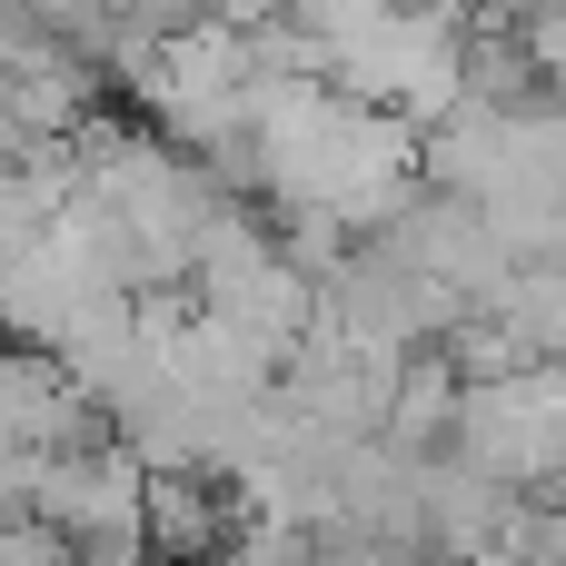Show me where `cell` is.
I'll list each match as a JSON object with an SVG mask.
<instances>
[{
	"instance_id": "3",
	"label": "cell",
	"mask_w": 566,
	"mask_h": 566,
	"mask_svg": "<svg viewBox=\"0 0 566 566\" xmlns=\"http://www.w3.org/2000/svg\"><path fill=\"white\" fill-rule=\"evenodd\" d=\"M527 566H566V497L537 507V547H527Z\"/></svg>"
},
{
	"instance_id": "1",
	"label": "cell",
	"mask_w": 566,
	"mask_h": 566,
	"mask_svg": "<svg viewBox=\"0 0 566 566\" xmlns=\"http://www.w3.org/2000/svg\"><path fill=\"white\" fill-rule=\"evenodd\" d=\"M468 468L507 478V488H557L566 468V358H527L507 378H468L458 388V438H448Z\"/></svg>"
},
{
	"instance_id": "4",
	"label": "cell",
	"mask_w": 566,
	"mask_h": 566,
	"mask_svg": "<svg viewBox=\"0 0 566 566\" xmlns=\"http://www.w3.org/2000/svg\"><path fill=\"white\" fill-rule=\"evenodd\" d=\"M537 10H566V0H478V20H497V30H517V20H537Z\"/></svg>"
},
{
	"instance_id": "2",
	"label": "cell",
	"mask_w": 566,
	"mask_h": 566,
	"mask_svg": "<svg viewBox=\"0 0 566 566\" xmlns=\"http://www.w3.org/2000/svg\"><path fill=\"white\" fill-rule=\"evenodd\" d=\"M80 547L40 517V507H20V517H0V566H70Z\"/></svg>"
}]
</instances>
